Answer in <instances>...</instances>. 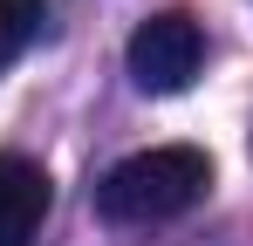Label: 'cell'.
Segmentation results:
<instances>
[{
	"mask_svg": "<svg viewBox=\"0 0 253 246\" xmlns=\"http://www.w3.org/2000/svg\"><path fill=\"white\" fill-rule=\"evenodd\" d=\"M48 205H55V185L35 158L21 151H0V246H28L42 233Z\"/></svg>",
	"mask_w": 253,
	"mask_h": 246,
	"instance_id": "3",
	"label": "cell"
},
{
	"mask_svg": "<svg viewBox=\"0 0 253 246\" xmlns=\"http://www.w3.org/2000/svg\"><path fill=\"white\" fill-rule=\"evenodd\" d=\"M206 192H212V158L199 144H151V151H130L124 164H110L96 178V219L165 226V219H185Z\"/></svg>",
	"mask_w": 253,
	"mask_h": 246,
	"instance_id": "1",
	"label": "cell"
},
{
	"mask_svg": "<svg viewBox=\"0 0 253 246\" xmlns=\"http://www.w3.org/2000/svg\"><path fill=\"white\" fill-rule=\"evenodd\" d=\"M48 21V0H0V69L28 55V41L42 35Z\"/></svg>",
	"mask_w": 253,
	"mask_h": 246,
	"instance_id": "4",
	"label": "cell"
},
{
	"mask_svg": "<svg viewBox=\"0 0 253 246\" xmlns=\"http://www.w3.org/2000/svg\"><path fill=\"white\" fill-rule=\"evenodd\" d=\"M124 62H130V82H137V89L178 96V89H192L199 62H206V28H199L185 7H165V14H151V21L130 35Z\"/></svg>",
	"mask_w": 253,
	"mask_h": 246,
	"instance_id": "2",
	"label": "cell"
}]
</instances>
